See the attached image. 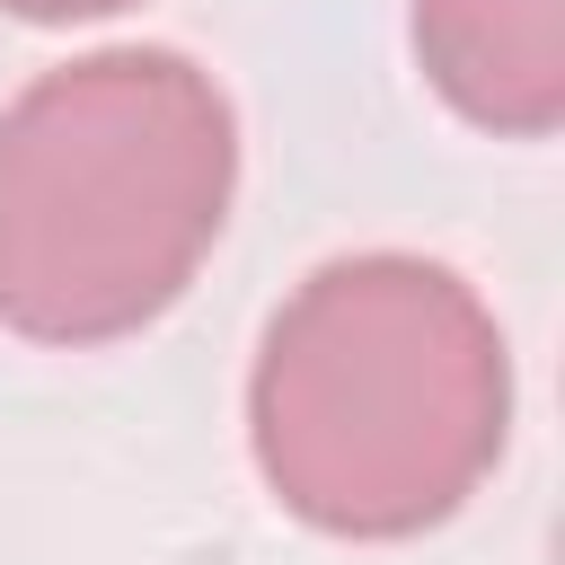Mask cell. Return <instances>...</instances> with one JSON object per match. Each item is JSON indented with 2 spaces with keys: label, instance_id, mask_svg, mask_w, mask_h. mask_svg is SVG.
<instances>
[{
  "label": "cell",
  "instance_id": "7a4b0ae2",
  "mask_svg": "<svg viewBox=\"0 0 565 565\" xmlns=\"http://www.w3.org/2000/svg\"><path fill=\"white\" fill-rule=\"evenodd\" d=\"M238 194V115L168 44H97L0 106V327L53 353L159 327Z\"/></svg>",
  "mask_w": 565,
  "mask_h": 565
},
{
  "label": "cell",
  "instance_id": "6da1fadb",
  "mask_svg": "<svg viewBox=\"0 0 565 565\" xmlns=\"http://www.w3.org/2000/svg\"><path fill=\"white\" fill-rule=\"evenodd\" d=\"M512 441V344L468 274L362 247L265 318L247 450L265 494L327 539L441 530Z\"/></svg>",
  "mask_w": 565,
  "mask_h": 565
},
{
  "label": "cell",
  "instance_id": "3957f363",
  "mask_svg": "<svg viewBox=\"0 0 565 565\" xmlns=\"http://www.w3.org/2000/svg\"><path fill=\"white\" fill-rule=\"evenodd\" d=\"M406 35L459 124L503 141L565 124V0H406Z\"/></svg>",
  "mask_w": 565,
  "mask_h": 565
},
{
  "label": "cell",
  "instance_id": "277c9868",
  "mask_svg": "<svg viewBox=\"0 0 565 565\" xmlns=\"http://www.w3.org/2000/svg\"><path fill=\"white\" fill-rule=\"evenodd\" d=\"M115 9H141V0H0V18H26V26H79V18H115Z\"/></svg>",
  "mask_w": 565,
  "mask_h": 565
}]
</instances>
